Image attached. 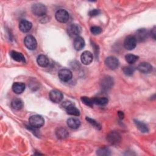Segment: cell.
<instances>
[{
  "label": "cell",
  "instance_id": "7c38bea8",
  "mask_svg": "<svg viewBox=\"0 0 156 156\" xmlns=\"http://www.w3.org/2000/svg\"><path fill=\"white\" fill-rule=\"evenodd\" d=\"M93 54L91 52L88 51H84L80 55V60L83 64L84 65H89L93 61Z\"/></svg>",
  "mask_w": 156,
  "mask_h": 156
},
{
  "label": "cell",
  "instance_id": "d6a6232c",
  "mask_svg": "<svg viewBox=\"0 0 156 156\" xmlns=\"http://www.w3.org/2000/svg\"><path fill=\"white\" fill-rule=\"evenodd\" d=\"M151 35L152 36L153 38L155 40V27H154L152 29V30H151Z\"/></svg>",
  "mask_w": 156,
  "mask_h": 156
},
{
  "label": "cell",
  "instance_id": "f546056e",
  "mask_svg": "<svg viewBox=\"0 0 156 156\" xmlns=\"http://www.w3.org/2000/svg\"><path fill=\"white\" fill-rule=\"evenodd\" d=\"M86 119L87 121L90 122L92 126H93L95 128H96L98 130H100L101 129V125L97 122L94 119H92V118H88V117H87L86 118Z\"/></svg>",
  "mask_w": 156,
  "mask_h": 156
},
{
  "label": "cell",
  "instance_id": "277c9868",
  "mask_svg": "<svg viewBox=\"0 0 156 156\" xmlns=\"http://www.w3.org/2000/svg\"><path fill=\"white\" fill-rule=\"evenodd\" d=\"M55 16L56 20L60 23H66L69 20V13L66 10L64 9H60L57 10Z\"/></svg>",
  "mask_w": 156,
  "mask_h": 156
},
{
  "label": "cell",
  "instance_id": "6da1fadb",
  "mask_svg": "<svg viewBox=\"0 0 156 156\" xmlns=\"http://www.w3.org/2000/svg\"><path fill=\"white\" fill-rule=\"evenodd\" d=\"M62 106L65 108L68 114L78 116L80 115L79 110L76 107V106L70 101H65L62 104Z\"/></svg>",
  "mask_w": 156,
  "mask_h": 156
},
{
  "label": "cell",
  "instance_id": "7402d4cb",
  "mask_svg": "<svg viewBox=\"0 0 156 156\" xmlns=\"http://www.w3.org/2000/svg\"><path fill=\"white\" fill-rule=\"evenodd\" d=\"M57 136L60 139H64L68 136V132L63 127H59L55 131Z\"/></svg>",
  "mask_w": 156,
  "mask_h": 156
},
{
  "label": "cell",
  "instance_id": "603a6c76",
  "mask_svg": "<svg viewBox=\"0 0 156 156\" xmlns=\"http://www.w3.org/2000/svg\"><path fill=\"white\" fill-rule=\"evenodd\" d=\"M134 123L136 127L143 133H146L149 131V129L146 124L138 120H134Z\"/></svg>",
  "mask_w": 156,
  "mask_h": 156
},
{
  "label": "cell",
  "instance_id": "d4e9b609",
  "mask_svg": "<svg viewBox=\"0 0 156 156\" xmlns=\"http://www.w3.org/2000/svg\"><path fill=\"white\" fill-rule=\"evenodd\" d=\"M93 102L94 104L99 105H105L107 104L108 100L107 98H93Z\"/></svg>",
  "mask_w": 156,
  "mask_h": 156
},
{
  "label": "cell",
  "instance_id": "4fadbf2b",
  "mask_svg": "<svg viewBox=\"0 0 156 156\" xmlns=\"http://www.w3.org/2000/svg\"><path fill=\"white\" fill-rule=\"evenodd\" d=\"M148 35H149V33L146 29H140L136 32L135 35L134 37L136 41L141 42L146 40V38L148 37Z\"/></svg>",
  "mask_w": 156,
  "mask_h": 156
},
{
  "label": "cell",
  "instance_id": "d6986e66",
  "mask_svg": "<svg viewBox=\"0 0 156 156\" xmlns=\"http://www.w3.org/2000/svg\"><path fill=\"white\" fill-rule=\"evenodd\" d=\"M67 125L71 129H77L80 125V121L78 118H70L67 120Z\"/></svg>",
  "mask_w": 156,
  "mask_h": 156
},
{
  "label": "cell",
  "instance_id": "4dcf8cb0",
  "mask_svg": "<svg viewBox=\"0 0 156 156\" xmlns=\"http://www.w3.org/2000/svg\"><path fill=\"white\" fill-rule=\"evenodd\" d=\"M90 30L93 35H98L101 33L102 29L99 26H93L91 27Z\"/></svg>",
  "mask_w": 156,
  "mask_h": 156
},
{
  "label": "cell",
  "instance_id": "836d02e7",
  "mask_svg": "<svg viewBox=\"0 0 156 156\" xmlns=\"http://www.w3.org/2000/svg\"><path fill=\"white\" fill-rule=\"evenodd\" d=\"M118 116H119L120 119H122L123 117H124V113H122V112H118Z\"/></svg>",
  "mask_w": 156,
  "mask_h": 156
},
{
  "label": "cell",
  "instance_id": "5bb4252c",
  "mask_svg": "<svg viewBox=\"0 0 156 156\" xmlns=\"http://www.w3.org/2000/svg\"><path fill=\"white\" fill-rule=\"evenodd\" d=\"M32 23L26 20H23L20 22L19 24V29L23 32H27L32 28Z\"/></svg>",
  "mask_w": 156,
  "mask_h": 156
},
{
  "label": "cell",
  "instance_id": "e0dca14e",
  "mask_svg": "<svg viewBox=\"0 0 156 156\" xmlns=\"http://www.w3.org/2000/svg\"><path fill=\"white\" fill-rule=\"evenodd\" d=\"M10 55L14 60L16 62H22V63L25 62V57L20 52H18L15 51H12L10 52Z\"/></svg>",
  "mask_w": 156,
  "mask_h": 156
},
{
  "label": "cell",
  "instance_id": "9a60e30c",
  "mask_svg": "<svg viewBox=\"0 0 156 156\" xmlns=\"http://www.w3.org/2000/svg\"><path fill=\"white\" fill-rule=\"evenodd\" d=\"M73 46L76 51H80L83 49L85 46V41L83 38L79 36L76 37L73 42Z\"/></svg>",
  "mask_w": 156,
  "mask_h": 156
},
{
  "label": "cell",
  "instance_id": "83f0119b",
  "mask_svg": "<svg viewBox=\"0 0 156 156\" xmlns=\"http://www.w3.org/2000/svg\"><path fill=\"white\" fill-rule=\"evenodd\" d=\"M122 71H123V73L126 75H127V76H131L132 74H133V73L135 71V68L133 66H127L124 67Z\"/></svg>",
  "mask_w": 156,
  "mask_h": 156
},
{
  "label": "cell",
  "instance_id": "44dd1931",
  "mask_svg": "<svg viewBox=\"0 0 156 156\" xmlns=\"http://www.w3.org/2000/svg\"><path fill=\"white\" fill-rule=\"evenodd\" d=\"M113 82L112 77L109 76H107L102 81V83H101L102 88L105 90H108L112 87V86L113 85Z\"/></svg>",
  "mask_w": 156,
  "mask_h": 156
},
{
  "label": "cell",
  "instance_id": "2e32d148",
  "mask_svg": "<svg viewBox=\"0 0 156 156\" xmlns=\"http://www.w3.org/2000/svg\"><path fill=\"white\" fill-rule=\"evenodd\" d=\"M137 69L143 73H149L152 70V66L149 63L143 62L138 66Z\"/></svg>",
  "mask_w": 156,
  "mask_h": 156
},
{
  "label": "cell",
  "instance_id": "7a4b0ae2",
  "mask_svg": "<svg viewBox=\"0 0 156 156\" xmlns=\"http://www.w3.org/2000/svg\"><path fill=\"white\" fill-rule=\"evenodd\" d=\"M32 12L36 16H41L44 15L47 12L46 7L41 3H35L32 5Z\"/></svg>",
  "mask_w": 156,
  "mask_h": 156
},
{
  "label": "cell",
  "instance_id": "1f68e13d",
  "mask_svg": "<svg viewBox=\"0 0 156 156\" xmlns=\"http://www.w3.org/2000/svg\"><path fill=\"white\" fill-rule=\"evenodd\" d=\"M100 10L99 9H93L89 11L88 12V15L90 16H95L98 15L100 13Z\"/></svg>",
  "mask_w": 156,
  "mask_h": 156
},
{
  "label": "cell",
  "instance_id": "4316f807",
  "mask_svg": "<svg viewBox=\"0 0 156 156\" xmlns=\"http://www.w3.org/2000/svg\"><path fill=\"white\" fill-rule=\"evenodd\" d=\"M97 155L102 156V155H110V151L108 148L107 147H101L97 150Z\"/></svg>",
  "mask_w": 156,
  "mask_h": 156
},
{
  "label": "cell",
  "instance_id": "ffe728a7",
  "mask_svg": "<svg viewBox=\"0 0 156 156\" xmlns=\"http://www.w3.org/2000/svg\"><path fill=\"white\" fill-rule=\"evenodd\" d=\"M37 63L41 67H46L48 66L49 61L48 58L44 55H40L38 56L37 59Z\"/></svg>",
  "mask_w": 156,
  "mask_h": 156
},
{
  "label": "cell",
  "instance_id": "f1b7e54d",
  "mask_svg": "<svg viewBox=\"0 0 156 156\" xmlns=\"http://www.w3.org/2000/svg\"><path fill=\"white\" fill-rule=\"evenodd\" d=\"M81 101L84 104H85L86 105L89 106V107H93V105L94 104L93 102V99H90L88 97H86V96L81 97Z\"/></svg>",
  "mask_w": 156,
  "mask_h": 156
},
{
  "label": "cell",
  "instance_id": "ba28073f",
  "mask_svg": "<svg viewBox=\"0 0 156 156\" xmlns=\"http://www.w3.org/2000/svg\"><path fill=\"white\" fill-rule=\"evenodd\" d=\"M107 140L111 144L116 145L121 141V136L118 132L112 131L107 135Z\"/></svg>",
  "mask_w": 156,
  "mask_h": 156
},
{
  "label": "cell",
  "instance_id": "484cf974",
  "mask_svg": "<svg viewBox=\"0 0 156 156\" xmlns=\"http://www.w3.org/2000/svg\"><path fill=\"white\" fill-rule=\"evenodd\" d=\"M125 58L127 63L130 64H132L135 63L138 60V56H136L133 54H127L125 56Z\"/></svg>",
  "mask_w": 156,
  "mask_h": 156
},
{
  "label": "cell",
  "instance_id": "5b68a950",
  "mask_svg": "<svg viewBox=\"0 0 156 156\" xmlns=\"http://www.w3.org/2000/svg\"><path fill=\"white\" fill-rule=\"evenodd\" d=\"M136 45V40L133 35H128L124 41V46L127 50L133 49Z\"/></svg>",
  "mask_w": 156,
  "mask_h": 156
},
{
  "label": "cell",
  "instance_id": "8992f818",
  "mask_svg": "<svg viewBox=\"0 0 156 156\" xmlns=\"http://www.w3.org/2000/svg\"><path fill=\"white\" fill-rule=\"evenodd\" d=\"M68 33L71 37H79L81 32V27L77 24H71L68 27Z\"/></svg>",
  "mask_w": 156,
  "mask_h": 156
},
{
  "label": "cell",
  "instance_id": "30bf717a",
  "mask_svg": "<svg viewBox=\"0 0 156 156\" xmlns=\"http://www.w3.org/2000/svg\"><path fill=\"white\" fill-rule=\"evenodd\" d=\"M58 77L60 78V79L63 82L69 81L71 79L72 76H73L71 71L69 69H66V68L60 69L58 71Z\"/></svg>",
  "mask_w": 156,
  "mask_h": 156
},
{
  "label": "cell",
  "instance_id": "ac0fdd59",
  "mask_svg": "<svg viewBox=\"0 0 156 156\" xmlns=\"http://www.w3.org/2000/svg\"><path fill=\"white\" fill-rule=\"evenodd\" d=\"M25 90V85L22 82H15L12 85V90L16 94H21Z\"/></svg>",
  "mask_w": 156,
  "mask_h": 156
},
{
  "label": "cell",
  "instance_id": "52a82bcc",
  "mask_svg": "<svg viewBox=\"0 0 156 156\" xmlns=\"http://www.w3.org/2000/svg\"><path fill=\"white\" fill-rule=\"evenodd\" d=\"M24 44L27 48L30 50H34L37 47V42L35 37L32 35H27L25 37Z\"/></svg>",
  "mask_w": 156,
  "mask_h": 156
},
{
  "label": "cell",
  "instance_id": "cb8c5ba5",
  "mask_svg": "<svg viewBox=\"0 0 156 156\" xmlns=\"http://www.w3.org/2000/svg\"><path fill=\"white\" fill-rule=\"evenodd\" d=\"M12 107L14 110H21L23 107V102L21 99L16 98L12 101Z\"/></svg>",
  "mask_w": 156,
  "mask_h": 156
},
{
  "label": "cell",
  "instance_id": "3957f363",
  "mask_svg": "<svg viewBox=\"0 0 156 156\" xmlns=\"http://www.w3.org/2000/svg\"><path fill=\"white\" fill-rule=\"evenodd\" d=\"M29 122L30 126L35 128H39L44 124V120L41 115H35L30 117L29 119Z\"/></svg>",
  "mask_w": 156,
  "mask_h": 156
},
{
  "label": "cell",
  "instance_id": "8fae6325",
  "mask_svg": "<svg viewBox=\"0 0 156 156\" xmlns=\"http://www.w3.org/2000/svg\"><path fill=\"white\" fill-rule=\"evenodd\" d=\"M63 96L62 92L57 90H53L49 93V98L51 100L55 103H58L61 102L63 99Z\"/></svg>",
  "mask_w": 156,
  "mask_h": 156
},
{
  "label": "cell",
  "instance_id": "9c48e42d",
  "mask_svg": "<svg viewBox=\"0 0 156 156\" xmlns=\"http://www.w3.org/2000/svg\"><path fill=\"white\" fill-rule=\"evenodd\" d=\"M105 63L106 66L110 69H115L117 68L119 65L118 58L113 56L108 57L105 60Z\"/></svg>",
  "mask_w": 156,
  "mask_h": 156
}]
</instances>
